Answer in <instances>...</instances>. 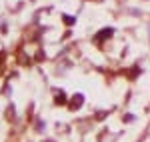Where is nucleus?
<instances>
[{
	"label": "nucleus",
	"instance_id": "nucleus-1",
	"mask_svg": "<svg viewBox=\"0 0 150 142\" xmlns=\"http://www.w3.org/2000/svg\"><path fill=\"white\" fill-rule=\"evenodd\" d=\"M82 102H84L82 94H76V98H72V108H78V106H82Z\"/></svg>",
	"mask_w": 150,
	"mask_h": 142
}]
</instances>
